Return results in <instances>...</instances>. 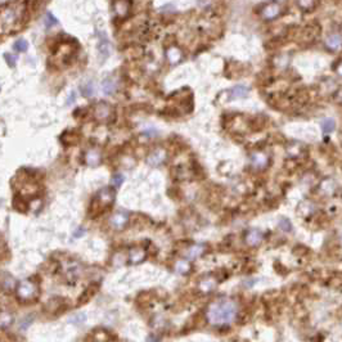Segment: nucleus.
I'll list each match as a JSON object with an SVG mask.
<instances>
[{"label":"nucleus","mask_w":342,"mask_h":342,"mask_svg":"<svg viewBox=\"0 0 342 342\" xmlns=\"http://www.w3.org/2000/svg\"><path fill=\"white\" fill-rule=\"evenodd\" d=\"M238 317V306L233 300H216L208 305L206 318L212 326H227L233 323Z\"/></svg>","instance_id":"nucleus-1"},{"label":"nucleus","mask_w":342,"mask_h":342,"mask_svg":"<svg viewBox=\"0 0 342 342\" xmlns=\"http://www.w3.org/2000/svg\"><path fill=\"white\" fill-rule=\"evenodd\" d=\"M22 3H13L0 12V34H9L12 30L19 29L23 17Z\"/></svg>","instance_id":"nucleus-2"},{"label":"nucleus","mask_w":342,"mask_h":342,"mask_svg":"<svg viewBox=\"0 0 342 342\" xmlns=\"http://www.w3.org/2000/svg\"><path fill=\"white\" fill-rule=\"evenodd\" d=\"M116 198V191L112 187H106V188L100 189L99 192L97 193V197L93 202H92V206H90V212L92 214H96L94 216H97V214H100L102 211H104L106 208H109L113 205Z\"/></svg>","instance_id":"nucleus-3"},{"label":"nucleus","mask_w":342,"mask_h":342,"mask_svg":"<svg viewBox=\"0 0 342 342\" xmlns=\"http://www.w3.org/2000/svg\"><path fill=\"white\" fill-rule=\"evenodd\" d=\"M39 286L35 281L32 279H25V281L19 282L16 287L17 297L23 302H31L39 297Z\"/></svg>","instance_id":"nucleus-4"},{"label":"nucleus","mask_w":342,"mask_h":342,"mask_svg":"<svg viewBox=\"0 0 342 342\" xmlns=\"http://www.w3.org/2000/svg\"><path fill=\"white\" fill-rule=\"evenodd\" d=\"M113 115V109L112 107L109 106L108 103L100 102L98 103L94 108V117L96 120L100 122H107L111 120V116Z\"/></svg>","instance_id":"nucleus-5"},{"label":"nucleus","mask_w":342,"mask_h":342,"mask_svg":"<svg viewBox=\"0 0 342 342\" xmlns=\"http://www.w3.org/2000/svg\"><path fill=\"white\" fill-rule=\"evenodd\" d=\"M12 207L14 208L17 212H21V214H26V212L29 211V205H27V202H26L25 198H23L21 195H18V193L14 195V197H13Z\"/></svg>","instance_id":"nucleus-6"},{"label":"nucleus","mask_w":342,"mask_h":342,"mask_svg":"<svg viewBox=\"0 0 342 342\" xmlns=\"http://www.w3.org/2000/svg\"><path fill=\"white\" fill-rule=\"evenodd\" d=\"M281 5H279L278 3H270L264 8V10H262V16L268 19L275 18V17L281 13Z\"/></svg>","instance_id":"nucleus-7"},{"label":"nucleus","mask_w":342,"mask_h":342,"mask_svg":"<svg viewBox=\"0 0 342 342\" xmlns=\"http://www.w3.org/2000/svg\"><path fill=\"white\" fill-rule=\"evenodd\" d=\"M146 259V251L141 247H135V248H131L130 252H129V261L131 264H138V262H142Z\"/></svg>","instance_id":"nucleus-8"},{"label":"nucleus","mask_w":342,"mask_h":342,"mask_svg":"<svg viewBox=\"0 0 342 342\" xmlns=\"http://www.w3.org/2000/svg\"><path fill=\"white\" fill-rule=\"evenodd\" d=\"M14 322V315L10 311H0V330H6Z\"/></svg>","instance_id":"nucleus-9"},{"label":"nucleus","mask_w":342,"mask_h":342,"mask_svg":"<svg viewBox=\"0 0 342 342\" xmlns=\"http://www.w3.org/2000/svg\"><path fill=\"white\" fill-rule=\"evenodd\" d=\"M262 241V233L259 230H249L248 233L246 234V243L248 246H257L260 242Z\"/></svg>","instance_id":"nucleus-10"},{"label":"nucleus","mask_w":342,"mask_h":342,"mask_svg":"<svg viewBox=\"0 0 342 342\" xmlns=\"http://www.w3.org/2000/svg\"><path fill=\"white\" fill-rule=\"evenodd\" d=\"M85 162L90 166H97L100 163V153L97 149H90L85 153Z\"/></svg>","instance_id":"nucleus-11"},{"label":"nucleus","mask_w":342,"mask_h":342,"mask_svg":"<svg viewBox=\"0 0 342 342\" xmlns=\"http://www.w3.org/2000/svg\"><path fill=\"white\" fill-rule=\"evenodd\" d=\"M129 221V216L126 214H116L112 218V227L115 229H124Z\"/></svg>","instance_id":"nucleus-12"},{"label":"nucleus","mask_w":342,"mask_h":342,"mask_svg":"<svg viewBox=\"0 0 342 342\" xmlns=\"http://www.w3.org/2000/svg\"><path fill=\"white\" fill-rule=\"evenodd\" d=\"M251 160H252V165H253V166L259 167V169H262V167H265L266 163H268V157H266L265 153H262V152H260V153L252 154V157H251Z\"/></svg>","instance_id":"nucleus-13"},{"label":"nucleus","mask_w":342,"mask_h":342,"mask_svg":"<svg viewBox=\"0 0 342 342\" xmlns=\"http://www.w3.org/2000/svg\"><path fill=\"white\" fill-rule=\"evenodd\" d=\"M165 157H166V153H165L162 149H157L154 150L153 153L150 154L149 158H148V162H149L150 165H160L161 162H163Z\"/></svg>","instance_id":"nucleus-14"},{"label":"nucleus","mask_w":342,"mask_h":342,"mask_svg":"<svg viewBox=\"0 0 342 342\" xmlns=\"http://www.w3.org/2000/svg\"><path fill=\"white\" fill-rule=\"evenodd\" d=\"M247 94H248V88L244 87V85H237L230 92V98H233V99H236V98H244Z\"/></svg>","instance_id":"nucleus-15"},{"label":"nucleus","mask_w":342,"mask_h":342,"mask_svg":"<svg viewBox=\"0 0 342 342\" xmlns=\"http://www.w3.org/2000/svg\"><path fill=\"white\" fill-rule=\"evenodd\" d=\"M216 281L215 279H212V278H207V279H203V281L199 283V290H201L202 292H211V291H214V288L216 287Z\"/></svg>","instance_id":"nucleus-16"},{"label":"nucleus","mask_w":342,"mask_h":342,"mask_svg":"<svg viewBox=\"0 0 342 342\" xmlns=\"http://www.w3.org/2000/svg\"><path fill=\"white\" fill-rule=\"evenodd\" d=\"M326 44L328 45V48L336 49L339 48L340 44H341V36L337 34V35H331L330 38L326 40Z\"/></svg>","instance_id":"nucleus-17"},{"label":"nucleus","mask_w":342,"mask_h":342,"mask_svg":"<svg viewBox=\"0 0 342 342\" xmlns=\"http://www.w3.org/2000/svg\"><path fill=\"white\" fill-rule=\"evenodd\" d=\"M322 126H323L324 134H331V133L336 129V122H335V120H332V118H326L323 121V124H322Z\"/></svg>","instance_id":"nucleus-18"},{"label":"nucleus","mask_w":342,"mask_h":342,"mask_svg":"<svg viewBox=\"0 0 342 342\" xmlns=\"http://www.w3.org/2000/svg\"><path fill=\"white\" fill-rule=\"evenodd\" d=\"M203 252V247L202 246H193L188 249V252L186 253V256L188 259H195L201 256V253Z\"/></svg>","instance_id":"nucleus-19"},{"label":"nucleus","mask_w":342,"mask_h":342,"mask_svg":"<svg viewBox=\"0 0 342 342\" xmlns=\"http://www.w3.org/2000/svg\"><path fill=\"white\" fill-rule=\"evenodd\" d=\"M61 139L66 144H75L77 141H79V138H77L76 134H72V133H68V131H66V133L62 135Z\"/></svg>","instance_id":"nucleus-20"},{"label":"nucleus","mask_w":342,"mask_h":342,"mask_svg":"<svg viewBox=\"0 0 342 342\" xmlns=\"http://www.w3.org/2000/svg\"><path fill=\"white\" fill-rule=\"evenodd\" d=\"M13 49L16 51H26L29 49V43L21 39V40H17L14 44H13Z\"/></svg>","instance_id":"nucleus-21"},{"label":"nucleus","mask_w":342,"mask_h":342,"mask_svg":"<svg viewBox=\"0 0 342 342\" xmlns=\"http://www.w3.org/2000/svg\"><path fill=\"white\" fill-rule=\"evenodd\" d=\"M167 57H169V59L171 62H178L180 59V50H178V49H169Z\"/></svg>","instance_id":"nucleus-22"},{"label":"nucleus","mask_w":342,"mask_h":342,"mask_svg":"<svg viewBox=\"0 0 342 342\" xmlns=\"http://www.w3.org/2000/svg\"><path fill=\"white\" fill-rule=\"evenodd\" d=\"M189 262L186 261V260H183V261H179L178 262V265H176V270L180 273V274H186L187 272L189 270Z\"/></svg>","instance_id":"nucleus-23"},{"label":"nucleus","mask_w":342,"mask_h":342,"mask_svg":"<svg viewBox=\"0 0 342 342\" xmlns=\"http://www.w3.org/2000/svg\"><path fill=\"white\" fill-rule=\"evenodd\" d=\"M4 59H5L6 64L9 66V67L14 68L16 67V61H17V57L16 55H12L10 53H4Z\"/></svg>","instance_id":"nucleus-24"},{"label":"nucleus","mask_w":342,"mask_h":342,"mask_svg":"<svg viewBox=\"0 0 342 342\" xmlns=\"http://www.w3.org/2000/svg\"><path fill=\"white\" fill-rule=\"evenodd\" d=\"M44 23H45V26H47V27L49 29V27H51V26L57 25L58 21H57V18H55V17L51 14V13H48V14H47V18H45V21H44Z\"/></svg>","instance_id":"nucleus-25"},{"label":"nucleus","mask_w":342,"mask_h":342,"mask_svg":"<svg viewBox=\"0 0 342 342\" xmlns=\"http://www.w3.org/2000/svg\"><path fill=\"white\" fill-rule=\"evenodd\" d=\"M113 89H115V83H113V81H111V80L104 81V84H103V90H104V93L111 94L113 92Z\"/></svg>","instance_id":"nucleus-26"},{"label":"nucleus","mask_w":342,"mask_h":342,"mask_svg":"<svg viewBox=\"0 0 342 342\" xmlns=\"http://www.w3.org/2000/svg\"><path fill=\"white\" fill-rule=\"evenodd\" d=\"M99 50L100 53H104V57H107V55L109 54V44L107 42H100L99 44Z\"/></svg>","instance_id":"nucleus-27"},{"label":"nucleus","mask_w":342,"mask_h":342,"mask_svg":"<svg viewBox=\"0 0 342 342\" xmlns=\"http://www.w3.org/2000/svg\"><path fill=\"white\" fill-rule=\"evenodd\" d=\"M122 182H124V176H122V175H115V176H113L112 184H115V186H120V184H121Z\"/></svg>","instance_id":"nucleus-28"},{"label":"nucleus","mask_w":342,"mask_h":342,"mask_svg":"<svg viewBox=\"0 0 342 342\" xmlns=\"http://www.w3.org/2000/svg\"><path fill=\"white\" fill-rule=\"evenodd\" d=\"M4 252L8 253V248H6V244L4 242H1L0 241V260H1V257H3Z\"/></svg>","instance_id":"nucleus-29"}]
</instances>
